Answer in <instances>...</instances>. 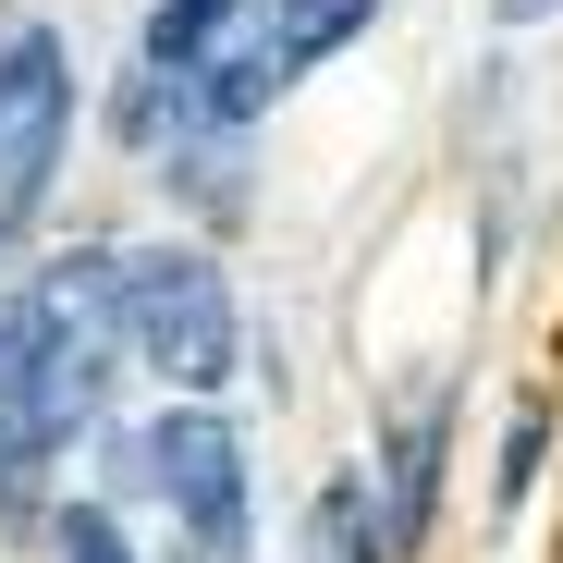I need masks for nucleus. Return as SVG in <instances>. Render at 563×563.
Wrapping results in <instances>:
<instances>
[{"instance_id":"f257e3e1","label":"nucleus","mask_w":563,"mask_h":563,"mask_svg":"<svg viewBox=\"0 0 563 563\" xmlns=\"http://www.w3.org/2000/svg\"><path fill=\"white\" fill-rule=\"evenodd\" d=\"M111 319L123 343L159 367L172 393H221L245 367V331H233V295L197 245H147V257H111Z\"/></svg>"},{"instance_id":"f03ea898","label":"nucleus","mask_w":563,"mask_h":563,"mask_svg":"<svg viewBox=\"0 0 563 563\" xmlns=\"http://www.w3.org/2000/svg\"><path fill=\"white\" fill-rule=\"evenodd\" d=\"M123 465H135V490L172 515V539L197 551V563H233V551H245V441H233L209 405L147 417V429L123 441Z\"/></svg>"},{"instance_id":"7ed1b4c3","label":"nucleus","mask_w":563,"mask_h":563,"mask_svg":"<svg viewBox=\"0 0 563 563\" xmlns=\"http://www.w3.org/2000/svg\"><path fill=\"white\" fill-rule=\"evenodd\" d=\"M111 257L86 245V257H49L37 269V295H25V367H37V417L49 441H74L86 417H99V380H111Z\"/></svg>"},{"instance_id":"20e7f679","label":"nucleus","mask_w":563,"mask_h":563,"mask_svg":"<svg viewBox=\"0 0 563 563\" xmlns=\"http://www.w3.org/2000/svg\"><path fill=\"white\" fill-rule=\"evenodd\" d=\"M62 135H74V74H62V37L25 25L0 49V233H25L49 172H62Z\"/></svg>"},{"instance_id":"39448f33","label":"nucleus","mask_w":563,"mask_h":563,"mask_svg":"<svg viewBox=\"0 0 563 563\" xmlns=\"http://www.w3.org/2000/svg\"><path fill=\"white\" fill-rule=\"evenodd\" d=\"M245 13V0H159V13H147V49H135V99H123V135L147 147L159 135V99L184 111V99H197V74L221 62V25Z\"/></svg>"},{"instance_id":"423d86ee","label":"nucleus","mask_w":563,"mask_h":563,"mask_svg":"<svg viewBox=\"0 0 563 563\" xmlns=\"http://www.w3.org/2000/svg\"><path fill=\"white\" fill-rule=\"evenodd\" d=\"M49 417H37V367H25V307H0V515L37 503V465H49Z\"/></svg>"},{"instance_id":"0eeeda50","label":"nucleus","mask_w":563,"mask_h":563,"mask_svg":"<svg viewBox=\"0 0 563 563\" xmlns=\"http://www.w3.org/2000/svg\"><path fill=\"white\" fill-rule=\"evenodd\" d=\"M367 13H380V0H282L269 13V74L295 86L307 62H331L343 37H367Z\"/></svg>"},{"instance_id":"6e6552de","label":"nucleus","mask_w":563,"mask_h":563,"mask_svg":"<svg viewBox=\"0 0 563 563\" xmlns=\"http://www.w3.org/2000/svg\"><path fill=\"white\" fill-rule=\"evenodd\" d=\"M307 563H380V515H367V478H331L307 515Z\"/></svg>"},{"instance_id":"1a4fd4ad","label":"nucleus","mask_w":563,"mask_h":563,"mask_svg":"<svg viewBox=\"0 0 563 563\" xmlns=\"http://www.w3.org/2000/svg\"><path fill=\"white\" fill-rule=\"evenodd\" d=\"M429 465H441V405H417L405 441H393V539L429 527Z\"/></svg>"},{"instance_id":"9d476101","label":"nucleus","mask_w":563,"mask_h":563,"mask_svg":"<svg viewBox=\"0 0 563 563\" xmlns=\"http://www.w3.org/2000/svg\"><path fill=\"white\" fill-rule=\"evenodd\" d=\"M62 563H147V551L123 539L111 503H74V515H62Z\"/></svg>"},{"instance_id":"9b49d317","label":"nucleus","mask_w":563,"mask_h":563,"mask_svg":"<svg viewBox=\"0 0 563 563\" xmlns=\"http://www.w3.org/2000/svg\"><path fill=\"white\" fill-rule=\"evenodd\" d=\"M539 13H563V0H503V25H539Z\"/></svg>"}]
</instances>
